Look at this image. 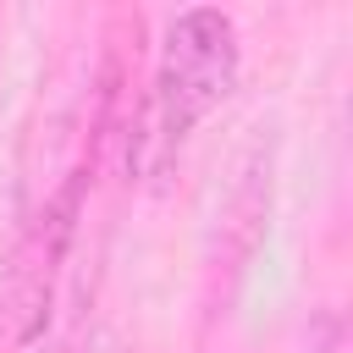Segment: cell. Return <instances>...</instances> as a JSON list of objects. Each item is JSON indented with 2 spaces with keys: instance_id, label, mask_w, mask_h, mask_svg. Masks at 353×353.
I'll list each match as a JSON object with an SVG mask.
<instances>
[{
  "instance_id": "cell-1",
  "label": "cell",
  "mask_w": 353,
  "mask_h": 353,
  "mask_svg": "<svg viewBox=\"0 0 353 353\" xmlns=\"http://www.w3.org/2000/svg\"><path fill=\"white\" fill-rule=\"evenodd\" d=\"M232 88H237V28H232V17L210 11V6L171 17L160 77H154L160 138L182 143Z\"/></svg>"
},
{
  "instance_id": "cell-2",
  "label": "cell",
  "mask_w": 353,
  "mask_h": 353,
  "mask_svg": "<svg viewBox=\"0 0 353 353\" xmlns=\"http://www.w3.org/2000/svg\"><path fill=\"white\" fill-rule=\"evenodd\" d=\"M66 232H72V193L44 215V226L33 232V243L22 248V265H17V276H11V292H17V303L28 309V331L39 325V309L50 303V276H55V259H61V248H66Z\"/></svg>"
}]
</instances>
